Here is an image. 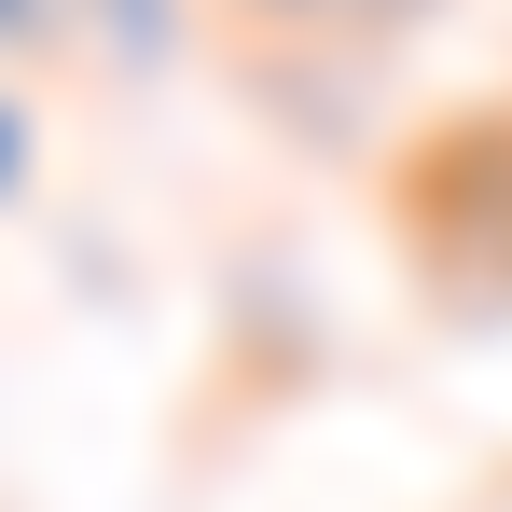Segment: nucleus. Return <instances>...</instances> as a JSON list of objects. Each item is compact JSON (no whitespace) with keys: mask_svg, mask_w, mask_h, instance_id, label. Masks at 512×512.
<instances>
[{"mask_svg":"<svg viewBox=\"0 0 512 512\" xmlns=\"http://www.w3.org/2000/svg\"><path fill=\"white\" fill-rule=\"evenodd\" d=\"M56 14H70V0H0V56H42V42H56Z\"/></svg>","mask_w":512,"mask_h":512,"instance_id":"3","label":"nucleus"},{"mask_svg":"<svg viewBox=\"0 0 512 512\" xmlns=\"http://www.w3.org/2000/svg\"><path fill=\"white\" fill-rule=\"evenodd\" d=\"M263 28H291V42H360V28H388L402 0H250Z\"/></svg>","mask_w":512,"mask_h":512,"instance_id":"2","label":"nucleus"},{"mask_svg":"<svg viewBox=\"0 0 512 512\" xmlns=\"http://www.w3.org/2000/svg\"><path fill=\"white\" fill-rule=\"evenodd\" d=\"M70 14L97 28L111 70H167V56H180V0H70Z\"/></svg>","mask_w":512,"mask_h":512,"instance_id":"1","label":"nucleus"},{"mask_svg":"<svg viewBox=\"0 0 512 512\" xmlns=\"http://www.w3.org/2000/svg\"><path fill=\"white\" fill-rule=\"evenodd\" d=\"M14 194H28V97L0 84V208H14Z\"/></svg>","mask_w":512,"mask_h":512,"instance_id":"4","label":"nucleus"}]
</instances>
